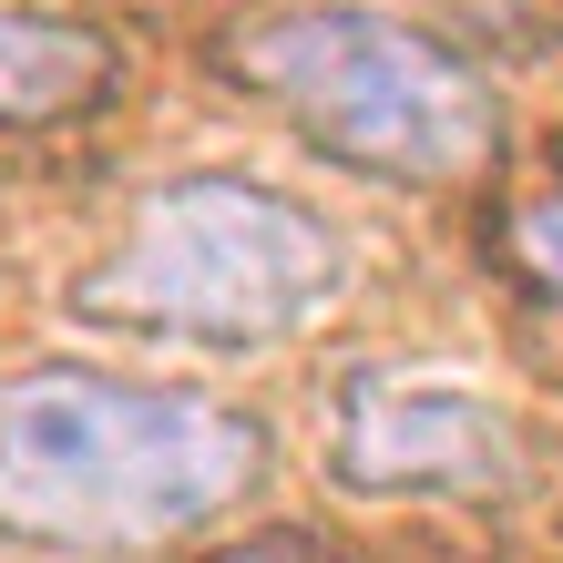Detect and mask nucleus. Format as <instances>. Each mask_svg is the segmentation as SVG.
<instances>
[{
    "label": "nucleus",
    "instance_id": "nucleus-1",
    "mask_svg": "<svg viewBox=\"0 0 563 563\" xmlns=\"http://www.w3.org/2000/svg\"><path fill=\"white\" fill-rule=\"evenodd\" d=\"M256 472L267 430L236 400L82 358L0 379V533L31 553H154L246 503Z\"/></svg>",
    "mask_w": 563,
    "mask_h": 563
},
{
    "label": "nucleus",
    "instance_id": "nucleus-2",
    "mask_svg": "<svg viewBox=\"0 0 563 563\" xmlns=\"http://www.w3.org/2000/svg\"><path fill=\"white\" fill-rule=\"evenodd\" d=\"M339 297H349V236L308 195L256 175H175L62 287V308L82 328H113V339L256 358L308 339Z\"/></svg>",
    "mask_w": 563,
    "mask_h": 563
},
{
    "label": "nucleus",
    "instance_id": "nucleus-3",
    "mask_svg": "<svg viewBox=\"0 0 563 563\" xmlns=\"http://www.w3.org/2000/svg\"><path fill=\"white\" fill-rule=\"evenodd\" d=\"M256 103H277L328 164L379 185H461L503 144L482 62H461L441 31H420L369 0H287L216 42Z\"/></svg>",
    "mask_w": 563,
    "mask_h": 563
},
{
    "label": "nucleus",
    "instance_id": "nucleus-4",
    "mask_svg": "<svg viewBox=\"0 0 563 563\" xmlns=\"http://www.w3.org/2000/svg\"><path fill=\"white\" fill-rule=\"evenodd\" d=\"M512 472V410L461 369H358L328 410V482L358 503L482 492Z\"/></svg>",
    "mask_w": 563,
    "mask_h": 563
},
{
    "label": "nucleus",
    "instance_id": "nucleus-5",
    "mask_svg": "<svg viewBox=\"0 0 563 563\" xmlns=\"http://www.w3.org/2000/svg\"><path fill=\"white\" fill-rule=\"evenodd\" d=\"M113 92V42L92 21L62 11H11L0 0V123L11 134H42V123H73Z\"/></svg>",
    "mask_w": 563,
    "mask_h": 563
},
{
    "label": "nucleus",
    "instance_id": "nucleus-6",
    "mask_svg": "<svg viewBox=\"0 0 563 563\" xmlns=\"http://www.w3.org/2000/svg\"><path fill=\"white\" fill-rule=\"evenodd\" d=\"M512 267L533 277L543 297H563V195H543V206L512 216Z\"/></svg>",
    "mask_w": 563,
    "mask_h": 563
},
{
    "label": "nucleus",
    "instance_id": "nucleus-7",
    "mask_svg": "<svg viewBox=\"0 0 563 563\" xmlns=\"http://www.w3.org/2000/svg\"><path fill=\"white\" fill-rule=\"evenodd\" d=\"M206 563H318L308 533H246V543H216Z\"/></svg>",
    "mask_w": 563,
    "mask_h": 563
}]
</instances>
